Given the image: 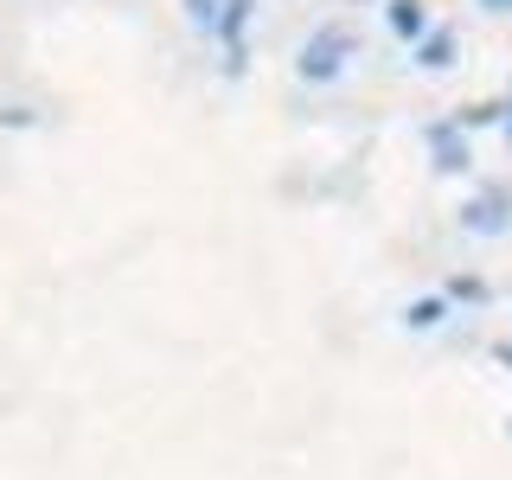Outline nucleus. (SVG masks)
Instances as JSON below:
<instances>
[{
  "label": "nucleus",
  "mask_w": 512,
  "mask_h": 480,
  "mask_svg": "<svg viewBox=\"0 0 512 480\" xmlns=\"http://www.w3.org/2000/svg\"><path fill=\"white\" fill-rule=\"evenodd\" d=\"M487 7H512V0H487Z\"/></svg>",
  "instance_id": "obj_1"
}]
</instances>
